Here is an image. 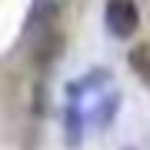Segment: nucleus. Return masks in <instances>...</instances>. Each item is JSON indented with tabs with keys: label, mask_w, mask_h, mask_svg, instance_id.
<instances>
[{
	"label": "nucleus",
	"mask_w": 150,
	"mask_h": 150,
	"mask_svg": "<svg viewBox=\"0 0 150 150\" xmlns=\"http://www.w3.org/2000/svg\"><path fill=\"white\" fill-rule=\"evenodd\" d=\"M103 27L110 37L130 40L140 30V7L137 0H107L103 4Z\"/></svg>",
	"instance_id": "nucleus-1"
},
{
	"label": "nucleus",
	"mask_w": 150,
	"mask_h": 150,
	"mask_svg": "<svg viewBox=\"0 0 150 150\" xmlns=\"http://www.w3.org/2000/svg\"><path fill=\"white\" fill-rule=\"evenodd\" d=\"M83 130H87L83 103L74 100V97H67V103H64V144H67L70 150H77L80 140H83Z\"/></svg>",
	"instance_id": "nucleus-2"
},
{
	"label": "nucleus",
	"mask_w": 150,
	"mask_h": 150,
	"mask_svg": "<svg viewBox=\"0 0 150 150\" xmlns=\"http://www.w3.org/2000/svg\"><path fill=\"white\" fill-rule=\"evenodd\" d=\"M127 67L134 70V77L144 87H150V43H137L127 54Z\"/></svg>",
	"instance_id": "nucleus-3"
},
{
	"label": "nucleus",
	"mask_w": 150,
	"mask_h": 150,
	"mask_svg": "<svg viewBox=\"0 0 150 150\" xmlns=\"http://www.w3.org/2000/svg\"><path fill=\"white\" fill-rule=\"evenodd\" d=\"M123 150H134V147H123Z\"/></svg>",
	"instance_id": "nucleus-4"
}]
</instances>
